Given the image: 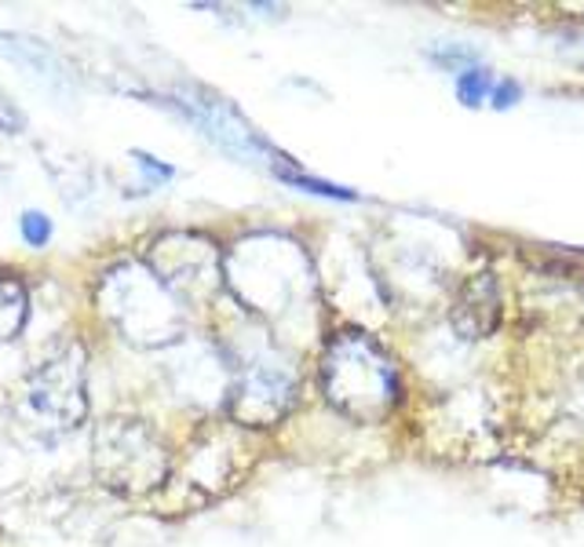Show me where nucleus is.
Wrapping results in <instances>:
<instances>
[{
  "label": "nucleus",
  "mask_w": 584,
  "mask_h": 547,
  "mask_svg": "<svg viewBox=\"0 0 584 547\" xmlns=\"http://www.w3.org/2000/svg\"><path fill=\"white\" fill-rule=\"evenodd\" d=\"M19 230H23V241L29 248H45L51 241V219L45 212H23Z\"/></svg>",
  "instance_id": "obj_4"
},
{
  "label": "nucleus",
  "mask_w": 584,
  "mask_h": 547,
  "mask_svg": "<svg viewBox=\"0 0 584 547\" xmlns=\"http://www.w3.org/2000/svg\"><path fill=\"white\" fill-rule=\"evenodd\" d=\"M519 99H523V84H519L515 77H500L494 84V92H489V107L500 110V113L519 107Z\"/></svg>",
  "instance_id": "obj_5"
},
{
  "label": "nucleus",
  "mask_w": 584,
  "mask_h": 547,
  "mask_svg": "<svg viewBox=\"0 0 584 547\" xmlns=\"http://www.w3.org/2000/svg\"><path fill=\"white\" fill-rule=\"evenodd\" d=\"M494 84H497V77L489 73V66H472V70L457 73V81H453L457 102H461V107H467V110L486 107V102H489V92H494Z\"/></svg>",
  "instance_id": "obj_1"
},
{
  "label": "nucleus",
  "mask_w": 584,
  "mask_h": 547,
  "mask_svg": "<svg viewBox=\"0 0 584 547\" xmlns=\"http://www.w3.org/2000/svg\"><path fill=\"white\" fill-rule=\"evenodd\" d=\"M275 175L281 179V183L300 186V191H307V194L332 197V202H358V194L348 191V186L329 183V179H318V175H307V172H289V168H275Z\"/></svg>",
  "instance_id": "obj_2"
},
{
  "label": "nucleus",
  "mask_w": 584,
  "mask_h": 547,
  "mask_svg": "<svg viewBox=\"0 0 584 547\" xmlns=\"http://www.w3.org/2000/svg\"><path fill=\"white\" fill-rule=\"evenodd\" d=\"M424 56L431 59L438 70H446V73H464V70H472V66H483V56H478L475 48H461V45H442V48L424 51Z\"/></svg>",
  "instance_id": "obj_3"
}]
</instances>
